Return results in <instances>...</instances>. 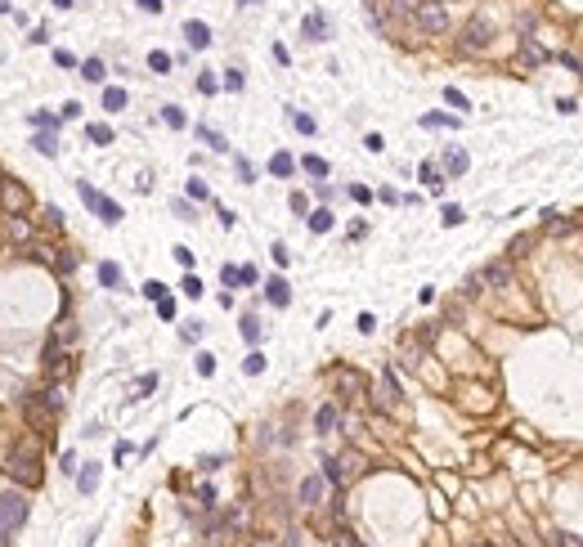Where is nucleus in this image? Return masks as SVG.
<instances>
[{
	"label": "nucleus",
	"mask_w": 583,
	"mask_h": 547,
	"mask_svg": "<svg viewBox=\"0 0 583 547\" xmlns=\"http://www.w3.org/2000/svg\"><path fill=\"white\" fill-rule=\"evenodd\" d=\"M363 453L359 448H346V453H337V458H327L323 462V480H332V484H350V480H359L363 476Z\"/></svg>",
	"instance_id": "nucleus-1"
},
{
	"label": "nucleus",
	"mask_w": 583,
	"mask_h": 547,
	"mask_svg": "<svg viewBox=\"0 0 583 547\" xmlns=\"http://www.w3.org/2000/svg\"><path fill=\"white\" fill-rule=\"evenodd\" d=\"M9 476L23 480V484H41V458H36L32 444H18L14 453H9Z\"/></svg>",
	"instance_id": "nucleus-2"
},
{
	"label": "nucleus",
	"mask_w": 583,
	"mask_h": 547,
	"mask_svg": "<svg viewBox=\"0 0 583 547\" xmlns=\"http://www.w3.org/2000/svg\"><path fill=\"white\" fill-rule=\"evenodd\" d=\"M413 23H418V32H427V36L449 32V9H444V0H422V5L413 9Z\"/></svg>",
	"instance_id": "nucleus-3"
},
{
	"label": "nucleus",
	"mask_w": 583,
	"mask_h": 547,
	"mask_svg": "<svg viewBox=\"0 0 583 547\" xmlns=\"http://www.w3.org/2000/svg\"><path fill=\"white\" fill-rule=\"evenodd\" d=\"M489 45H494V23L484 18V14H476V18L463 27V50H467V54H484Z\"/></svg>",
	"instance_id": "nucleus-4"
},
{
	"label": "nucleus",
	"mask_w": 583,
	"mask_h": 547,
	"mask_svg": "<svg viewBox=\"0 0 583 547\" xmlns=\"http://www.w3.org/2000/svg\"><path fill=\"white\" fill-rule=\"evenodd\" d=\"M27 520V498L23 493H5L0 498V529H14Z\"/></svg>",
	"instance_id": "nucleus-5"
},
{
	"label": "nucleus",
	"mask_w": 583,
	"mask_h": 547,
	"mask_svg": "<svg viewBox=\"0 0 583 547\" xmlns=\"http://www.w3.org/2000/svg\"><path fill=\"white\" fill-rule=\"evenodd\" d=\"M81 202H86V206H94V211L104 215V225H117V220H121V206H117L113 198H104L99 189H90V184H81Z\"/></svg>",
	"instance_id": "nucleus-6"
},
{
	"label": "nucleus",
	"mask_w": 583,
	"mask_h": 547,
	"mask_svg": "<svg viewBox=\"0 0 583 547\" xmlns=\"http://www.w3.org/2000/svg\"><path fill=\"white\" fill-rule=\"evenodd\" d=\"M0 206H5L9 215H23L32 206V193L23 189V184H5V189H0Z\"/></svg>",
	"instance_id": "nucleus-7"
},
{
	"label": "nucleus",
	"mask_w": 583,
	"mask_h": 547,
	"mask_svg": "<svg viewBox=\"0 0 583 547\" xmlns=\"http://www.w3.org/2000/svg\"><path fill=\"white\" fill-rule=\"evenodd\" d=\"M480 278H484L494 291H507V287H512V265H507V260H489Z\"/></svg>",
	"instance_id": "nucleus-8"
},
{
	"label": "nucleus",
	"mask_w": 583,
	"mask_h": 547,
	"mask_svg": "<svg viewBox=\"0 0 583 547\" xmlns=\"http://www.w3.org/2000/svg\"><path fill=\"white\" fill-rule=\"evenodd\" d=\"M301 32H306V41H327V14H323V9H314V14H306V23H301Z\"/></svg>",
	"instance_id": "nucleus-9"
},
{
	"label": "nucleus",
	"mask_w": 583,
	"mask_h": 547,
	"mask_svg": "<svg viewBox=\"0 0 583 547\" xmlns=\"http://www.w3.org/2000/svg\"><path fill=\"white\" fill-rule=\"evenodd\" d=\"M520 63H529V68H539V63H548V50H543L534 36H520Z\"/></svg>",
	"instance_id": "nucleus-10"
},
{
	"label": "nucleus",
	"mask_w": 583,
	"mask_h": 547,
	"mask_svg": "<svg viewBox=\"0 0 583 547\" xmlns=\"http://www.w3.org/2000/svg\"><path fill=\"white\" fill-rule=\"evenodd\" d=\"M184 41L193 50H206V45H211V27H206V23H184Z\"/></svg>",
	"instance_id": "nucleus-11"
},
{
	"label": "nucleus",
	"mask_w": 583,
	"mask_h": 547,
	"mask_svg": "<svg viewBox=\"0 0 583 547\" xmlns=\"http://www.w3.org/2000/svg\"><path fill=\"white\" fill-rule=\"evenodd\" d=\"M265 296H270V306H278V310H283L287 301H292V287H287V278H270V283H265Z\"/></svg>",
	"instance_id": "nucleus-12"
},
{
	"label": "nucleus",
	"mask_w": 583,
	"mask_h": 547,
	"mask_svg": "<svg viewBox=\"0 0 583 547\" xmlns=\"http://www.w3.org/2000/svg\"><path fill=\"white\" fill-rule=\"evenodd\" d=\"M319 498H323V476H306V480H301V503L319 507Z\"/></svg>",
	"instance_id": "nucleus-13"
},
{
	"label": "nucleus",
	"mask_w": 583,
	"mask_h": 547,
	"mask_svg": "<svg viewBox=\"0 0 583 547\" xmlns=\"http://www.w3.org/2000/svg\"><path fill=\"white\" fill-rule=\"evenodd\" d=\"M5 238H14V242H27V238H32V225L23 220V215H5Z\"/></svg>",
	"instance_id": "nucleus-14"
},
{
	"label": "nucleus",
	"mask_w": 583,
	"mask_h": 547,
	"mask_svg": "<svg viewBox=\"0 0 583 547\" xmlns=\"http://www.w3.org/2000/svg\"><path fill=\"white\" fill-rule=\"evenodd\" d=\"M337 422H341V413H337V404H323V408H319V417H314V427H319V431L327 435V431L337 427Z\"/></svg>",
	"instance_id": "nucleus-15"
},
{
	"label": "nucleus",
	"mask_w": 583,
	"mask_h": 547,
	"mask_svg": "<svg viewBox=\"0 0 583 547\" xmlns=\"http://www.w3.org/2000/svg\"><path fill=\"white\" fill-rule=\"evenodd\" d=\"M444 171H449V175H463V171H467V153H463V149H449V153H444Z\"/></svg>",
	"instance_id": "nucleus-16"
},
{
	"label": "nucleus",
	"mask_w": 583,
	"mask_h": 547,
	"mask_svg": "<svg viewBox=\"0 0 583 547\" xmlns=\"http://www.w3.org/2000/svg\"><path fill=\"white\" fill-rule=\"evenodd\" d=\"M99 283H104V287H113V291L121 287V270H117L113 260H104V265H99Z\"/></svg>",
	"instance_id": "nucleus-17"
},
{
	"label": "nucleus",
	"mask_w": 583,
	"mask_h": 547,
	"mask_svg": "<svg viewBox=\"0 0 583 547\" xmlns=\"http://www.w3.org/2000/svg\"><path fill=\"white\" fill-rule=\"evenodd\" d=\"M104 108H108V113H121V108H126V90L108 86V90H104Z\"/></svg>",
	"instance_id": "nucleus-18"
},
{
	"label": "nucleus",
	"mask_w": 583,
	"mask_h": 547,
	"mask_svg": "<svg viewBox=\"0 0 583 547\" xmlns=\"http://www.w3.org/2000/svg\"><path fill=\"white\" fill-rule=\"evenodd\" d=\"M77 484H81V493H94V489H99V467H86L77 476Z\"/></svg>",
	"instance_id": "nucleus-19"
},
{
	"label": "nucleus",
	"mask_w": 583,
	"mask_h": 547,
	"mask_svg": "<svg viewBox=\"0 0 583 547\" xmlns=\"http://www.w3.org/2000/svg\"><path fill=\"white\" fill-rule=\"evenodd\" d=\"M292 166H296V162H292V153H274L270 157V171L274 175H292Z\"/></svg>",
	"instance_id": "nucleus-20"
},
{
	"label": "nucleus",
	"mask_w": 583,
	"mask_h": 547,
	"mask_svg": "<svg viewBox=\"0 0 583 547\" xmlns=\"http://www.w3.org/2000/svg\"><path fill=\"white\" fill-rule=\"evenodd\" d=\"M32 144H36V153H45V157H54V153H58V135H54V130H50V135H36Z\"/></svg>",
	"instance_id": "nucleus-21"
},
{
	"label": "nucleus",
	"mask_w": 583,
	"mask_h": 547,
	"mask_svg": "<svg viewBox=\"0 0 583 547\" xmlns=\"http://www.w3.org/2000/svg\"><path fill=\"white\" fill-rule=\"evenodd\" d=\"M81 77H86V81H104V58H86V63H81Z\"/></svg>",
	"instance_id": "nucleus-22"
},
{
	"label": "nucleus",
	"mask_w": 583,
	"mask_h": 547,
	"mask_svg": "<svg viewBox=\"0 0 583 547\" xmlns=\"http://www.w3.org/2000/svg\"><path fill=\"white\" fill-rule=\"evenodd\" d=\"M310 229L314 234H327L332 229V211H310Z\"/></svg>",
	"instance_id": "nucleus-23"
},
{
	"label": "nucleus",
	"mask_w": 583,
	"mask_h": 547,
	"mask_svg": "<svg viewBox=\"0 0 583 547\" xmlns=\"http://www.w3.org/2000/svg\"><path fill=\"white\" fill-rule=\"evenodd\" d=\"M242 372H247V377L265 372V355H261V350H251V355H247V363H242Z\"/></svg>",
	"instance_id": "nucleus-24"
},
{
	"label": "nucleus",
	"mask_w": 583,
	"mask_h": 547,
	"mask_svg": "<svg viewBox=\"0 0 583 547\" xmlns=\"http://www.w3.org/2000/svg\"><path fill=\"white\" fill-rule=\"evenodd\" d=\"M149 68L153 72H171V54H166V50H153L149 54Z\"/></svg>",
	"instance_id": "nucleus-25"
},
{
	"label": "nucleus",
	"mask_w": 583,
	"mask_h": 547,
	"mask_svg": "<svg viewBox=\"0 0 583 547\" xmlns=\"http://www.w3.org/2000/svg\"><path fill=\"white\" fill-rule=\"evenodd\" d=\"M198 135H202V144H211L215 153H225V149H229V144H225L220 135H215V130H206V126H198Z\"/></svg>",
	"instance_id": "nucleus-26"
},
{
	"label": "nucleus",
	"mask_w": 583,
	"mask_h": 547,
	"mask_svg": "<svg viewBox=\"0 0 583 547\" xmlns=\"http://www.w3.org/2000/svg\"><path fill=\"white\" fill-rule=\"evenodd\" d=\"M301 166H306L310 175H319V180L327 175V162H323V157H306V162H301Z\"/></svg>",
	"instance_id": "nucleus-27"
},
{
	"label": "nucleus",
	"mask_w": 583,
	"mask_h": 547,
	"mask_svg": "<svg viewBox=\"0 0 583 547\" xmlns=\"http://www.w3.org/2000/svg\"><path fill=\"white\" fill-rule=\"evenodd\" d=\"M86 135L94 144H113V130H108V126H86Z\"/></svg>",
	"instance_id": "nucleus-28"
},
{
	"label": "nucleus",
	"mask_w": 583,
	"mask_h": 547,
	"mask_svg": "<svg viewBox=\"0 0 583 547\" xmlns=\"http://www.w3.org/2000/svg\"><path fill=\"white\" fill-rule=\"evenodd\" d=\"M242 337H247V341H261V323L251 319V314H247V319H242Z\"/></svg>",
	"instance_id": "nucleus-29"
},
{
	"label": "nucleus",
	"mask_w": 583,
	"mask_h": 547,
	"mask_svg": "<svg viewBox=\"0 0 583 547\" xmlns=\"http://www.w3.org/2000/svg\"><path fill=\"white\" fill-rule=\"evenodd\" d=\"M162 117H166V126H175V130H180V126H184V113H180V108H175V103H171V108H162Z\"/></svg>",
	"instance_id": "nucleus-30"
},
{
	"label": "nucleus",
	"mask_w": 583,
	"mask_h": 547,
	"mask_svg": "<svg viewBox=\"0 0 583 547\" xmlns=\"http://www.w3.org/2000/svg\"><path fill=\"white\" fill-rule=\"evenodd\" d=\"M198 90H202V94H215V90H220V81H215L211 72H202V77H198Z\"/></svg>",
	"instance_id": "nucleus-31"
},
{
	"label": "nucleus",
	"mask_w": 583,
	"mask_h": 547,
	"mask_svg": "<svg viewBox=\"0 0 583 547\" xmlns=\"http://www.w3.org/2000/svg\"><path fill=\"white\" fill-rule=\"evenodd\" d=\"M180 287H184V296H193V301L202 296V278H193V274H189V278H184V283H180Z\"/></svg>",
	"instance_id": "nucleus-32"
},
{
	"label": "nucleus",
	"mask_w": 583,
	"mask_h": 547,
	"mask_svg": "<svg viewBox=\"0 0 583 547\" xmlns=\"http://www.w3.org/2000/svg\"><path fill=\"white\" fill-rule=\"evenodd\" d=\"M341 391H363V377L359 372H341Z\"/></svg>",
	"instance_id": "nucleus-33"
},
{
	"label": "nucleus",
	"mask_w": 583,
	"mask_h": 547,
	"mask_svg": "<svg viewBox=\"0 0 583 547\" xmlns=\"http://www.w3.org/2000/svg\"><path fill=\"white\" fill-rule=\"evenodd\" d=\"M332 547H359V539L350 529H337V539H332Z\"/></svg>",
	"instance_id": "nucleus-34"
},
{
	"label": "nucleus",
	"mask_w": 583,
	"mask_h": 547,
	"mask_svg": "<svg viewBox=\"0 0 583 547\" xmlns=\"http://www.w3.org/2000/svg\"><path fill=\"white\" fill-rule=\"evenodd\" d=\"M422 126H453V117H444V113H427V117H422Z\"/></svg>",
	"instance_id": "nucleus-35"
},
{
	"label": "nucleus",
	"mask_w": 583,
	"mask_h": 547,
	"mask_svg": "<svg viewBox=\"0 0 583 547\" xmlns=\"http://www.w3.org/2000/svg\"><path fill=\"white\" fill-rule=\"evenodd\" d=\"M189 198H202L206 202V198H211V189H206L202 180H189Z\"/></svg>",
	"instance_id": "nucleus-36"
},
{
	"label": "nucleus",
	"mask_w": 583,
	"mask_h": 547,
	"mask_svg": "<svg viewBox=\"0 0 583 547\" xmlns=\"http://www.w3.org/2000/svg\"><path fill=\"white\" fill-rule=\"evenodd\" d=\"M292 121H296V130H306V135H314V117H306V113H292Z\"/></svg>",
	"instance_id": "nucleus-37"
},
{
	"label": "nucleus",
	"mask_w": 583,
	"mask_h": 547,
	"mask_svg": "<svg viewBox=\"0 0 583 547\" xmlns=\"http://www.w3.org/2000/svg\"><path fill=\"white\" fill-rule=\"evenodd\" d=\"M157 314H162V319H175V301L162 296V301H157Z\"/></svg>",
	"instance_id": "nucleus-38"
},
{
	"label": "nucleus",
	"mask_w": 583,
	"mask_h": 547,
	"mask_svg": "<svg viewBox=\"0 0 583 547\" xmlns=\"http://www.w3.org/2000/svg\"><path fill=\"white\" fill-rule=\"evenodd\" d=\"M422 180H427V184H431V189H440V171H435V166H431V162H427V166H422Z\"/></svg>",
	"instance_id": "nucleus-39"
},
{
	"label": "nucleus",
	"mask_w": 583,
	"mask_h": 547,
	"mask_svg": "<svg viewBox=\"0 0 583 547\" xmlns=\"http://www.w3.org/2000/svg\"><path fill=\"white\" fill-rule=\"evenodd\" d=\"M391 14H395V18H413V9H408V0H391Z\"/></svg>",
	"instance_id": "nucleus-40"
},
{
	"label": "nucleus",
	"mask_w": 583,
	"mask_h": 547,
	"mask_svg": "<svg viewBox=\"0 0 583 547\" xmlns=\"http://www.w3.org/2000/svg\"><path fill=\"white\" fill-rule=\"evenodd\" d=\"M144 296H149V301H162L166 287H162V283H144Z\"/></svg>",
	"instance_id": "nucleus-41"
},
{
	"label": "nucleus",
	"mask_w": 583,
	"mask_h": 547,
	"mask_svg": "<svg viewBox=\"0 0 583 547\" xmlns=\"http://www.w3.org/2000/svg\"><path fill=\"white\" fill-rule=\"evenodd\" d=\"M444 225H463V206H444Z\"/></svg>",
	"instance_id": "nucleus-42"
},
{
	"label": "nucleus",
	"mask_w": 583,
	"mask_h": 547,
	"mask_svg": "<svg viewBox=\"0 0 583 547\" xmlns=\"http://www.w3.org/2000/svg\"><path fill=\"white\" fill-rule=\"evenodd\" d=\"M198 372L211 377V372H215V359H211V355H198Z\"/></svg>",
	"instance_id": "nucleus-43"
},
{
	"label": "nucleus",
	"mask_w": 583,
	"mask_h": 547,
	"mask_svg": "<svg viewBox=\"0 0 583 547\" xmlns=\"http://www.w3.org/2000/svg\"><path fill=\"white\" fill-rule=\"evenodd\" d=\"M225 90H242V72H225Z\"/></svg>",
	"instance_id": "nucleus-44"
},
{
	"label": "nucleus",
	"mask_w": 583,
	"mask_h": 547,
	"mask_svg": "<svg viewBox=\"0 0 583 547\" xmlns=\"http://www.w3.org/2000/svg\"><path fill=\"white\" fill-rule=\"evenodd\" d=\"M444 99H449V103H453V108H467V99H463V90H453V86H449V90H444Z\"/></svg>",
	"instance_id": "nucleus-45"
},
{
	"label": "nucleus",
	"mask_w": 583,
	"mask_h": 547,
	"mask_svg": "<svg viewBox=\"0 0 583 547\" xmlns=\"http://www.w3.org/2000/svg\"><path fill=\"white\" fill-rule=\"evenodd\" d=\"M153 386H157V377H153V372H149V377H139V395H135V399H144V395L153 391Z\"/></svg>",
	"instance_id": "nucleus-46"
},
{
	"label": "nucleus",
	"mask_w": 583,
	"mask_h": 547,
	"mask_svg": "<svg viewBox=\"0 0 583 547\" xmlns=\"http://www.w3.org/2000/svg\"><path fill=\"white\" fill-rule=\"evenodd\" d=\"M556 547H583V543H575V534H556Z\"/></svg>",
	"instance_id": "nucleus-47"
},
{
	"label": "nucleus",
	"mask_w": 583,
	"mask_h": 547,
	"mask_svg": "<svg viewBox=\"0 0 583 547\" xmlns=\"http://www.w3.org/2000/svg\"><path fill=\"white\" fill-rule=\"evenodd\" d=\"M139 9H144V14H157V9H162V0H139Z\"/></svg>",
	"instance_id": "nucleus-48"
},
{
	"label": "nucleus",
	"mask_w": 583,
	"mask_h": 547,
	"mask_svg": "<svg viewBox=\"0 0 583 547\" xmlns=\"http://www.w3.org/2000/svg\"><path fill=\"white\" fill-rule=\"evenodd\" d=\"M54 5H58V9H72V0H54Z\"/></svg>",
	"instance_id": "nucleus-49"
},
{
	"label": "nucleus",
	"mask_w": 583,
	"mask_h": 547,
	"mask_svg": "<svg viewBox=\"0 0 583 547\" xmlns=\"http://www.w3.org/2000/svg\"><path fill=\"white\" fill-rule=\"evenodd\" d=\"M261 547H270V543H261Z\"/></svg>",
	"instance_id": "nucleus-50"
}]
</instances>
